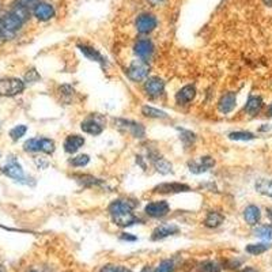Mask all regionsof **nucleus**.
<instances>
[{"mask_svg":"<svg viewBox=\"0 0 272 272\" xmlns=\"http://www.w3.org/2000/svg\"><path fill=\"white\" fill-rule=\"evenodd\" d=\"M0 25H2V28L5 30V40H10V38L14 37L21 29L24 28L25 24L17 15L10 13L9 10H7V11L0 14Z\"/></svg>","mask_w":272,"mask_h":272,"instance_id":"7ed1b4c3","label":"nucleus"},{"mask_svg":"<svg viewBox=\"0 0 272 272\" xmlns=\"http://www.w3.org/2000/svg\"><path fill=\"white\" fill-rule=\"evenodd\" d=\"M229 139H231V141H237V142H248V141H253V139H256V136H254L252 132L237 131V132H231V133H229Z\"/></svg>","mask_w":272,"mask_h":272,"instance_id":"c756f323","label":"nucleus"},{"mask_svg":"<svg viewBox=\"0 0 272 272\" xmlns=\"http://www.w3.org/2000/svg\"><path fill=\"white\" fill-rule=\"evenodd\" d=\"M199 272H221V265L216 261H212V260L203 261L199 265Z\"/></svg>","mask_w":272,"mask_h":272,"instance_id":"473e14b6","label":"nucleus"},{"mask_svg":"<svg viewBox=\"0 0 272 272\" xmlns=\"http://www.w3.org/2000/svg\"><path fill=\"white\" fill-rule=\"evenodd\" d=\"M215 166V160L211 158V157H200L199 160L196 161H189L188 162V169L189 172L193 174H202L206 173L207 170H210L211 168Z\"/></svg>","mask_w":272,"mask_h":272,"instance_id":"1a4fd4ad","label":"nucleus"},{"mask_svg":"<svg viewBox=\"0 0 272 272\" xmlns=\"http://www.w3.org/2000/svg\"><path fill=\"white\" fill-rule=\"evenodd\" d=\"M26 89V83L19 78L5 76L0 78V97H15L22 94Z\"/></svg>","mask_w":272,"mask_h":272,"instance_id":"f03ea898","label":"nucleus"},{"mask_svg":"<svg viewBox=\"0 0 272 272\" xmlns=\"http://www.w3.org/2000/svg\"><path fill=\"white\" fill-rule=\"evenodd\" d=\"M74 179L83 187H95V185H101V180L95 179L93 176L89 174H79V176H74Z\"/></svg>","mask_w":272,"mask_h":272,"instance_id":"cd10ccee","label":"nucleus"},{"mask_svg":"<svg viewBox=\"0 0 272 272\" xmlns=\"http://www.w3.org/2000/svg\"><path fill=\"white\" fill-rule=\"evenodd\" d=\"M117 268L118 267H116V265H110V264H109V265H105V267L101 268L99 272H117Z\"/></svg>","mask_w":272,"mask_h":272,"instance_id":"a19ab883","label":"nucleus"},{"mask_svg":"<svg viewBox=\"0 0 272 272\" xmlns=\"http://www.w3.org/2000/svg\"><path fill=\"white\" fill-rule=\"evenodd\" d=\"M174 264L172 260H162L157 267H155L154 272H173Z\"/></svg>","mask_w":272,"mask_h":272,"instance_id":"e433bc0d","label":"nucleus"},{"mask_svg":"<svg viewBox=\"0 0 272 272\" xmlns=\"http://www.w3.org/2000/svg\"><path fill=\"white\" fill-rule=\"evenodd\" d=\"M141 272H151V269L149 267H145V268H143V269H142Z\"/></svg>","mask_w":272,"mask_h":272,"instance_id":"8fccbe9b","label":"nucleus"},{"mask_svg":"<svg viewBox=\"0 0 272 272\" xmlns=\"http://www.w3.org/2000/svg\"><path fill=\"white\" fill-rule=\"evenodd\" d=\"M59 91H60L61 95H66V97H72L74 94H75V90H74V87L70 85H63L59 89Z\"/></svg>","mask_w":272,"mask_h":272,"instance_id":"58836bf2","label":"nucleus"},{"mask_svg":"<svg viewBox=\"0 0 272 272\" xmlns=\"http://www.w3.org/2000/svg\"><path fill=\"white\" fill-rule=\"evenodd\" d=\"M114 124H116L117 128H120L121 131L129 133L132 138H136V139L145 138L146 128L142 122L132 121V120H124V118H117V120H114Z\"/></svg>","mask_w":272,"mask_h":272,"instance_id":"0eeeda50","label":"nucleus"},{"mask_svg":"<svg viewBox=\"0 0 272 272\" xmlns=\"http://www.w3.org/2000/svg\"><path fill=\"white\" fill-rule=\"evenodd\" d=\"M179 231L180 227L177 225H174V223H164V225H160L155 227L151 238L154 239V241H160V239L168 238L170 235L177 234Z\"/></svg>","mask_w":272,"mask_h":272,"instance_id":"4468645a","label":"nucleus"},{"mask_svg":"<svg viewBox=\"0 0 272 272\" xmlns=\"http://www.w3.org/2000/svg\"><path fill=\"white\" fill-rule=\"evenodd\" d=\"M2 173L10 177V179L15 180V181H24L26 179V174H25L24 168L21 166L17 160L9 161L7 164L2 168Z\"/></svg>","mask_w":272,"mask_h":272,"instance_id":"9b49d317","label":"nucleus"},{"mask_svg":"<svg viewBox=\"0 0 272 272\" xmlns=\"http://www.w3.org/2000/svg\"><path fill=\"white\" fill-rule=\"evenodd\" d=\"M142 114L149 118H168V113L161 110L158 108H154V106H150V105H145L142 108Z\"/></svg>","mask_w":272,"mask_h":272,"instance_id":"393cba45","label":"nucleus"},{"mask_svg":"<svg viewBox=\"0 0 272 272\" xmlns=\"http://www.w3.org/2000/svg\"><path fill=\"white\" fill-rule=\"evenodd\" d=\"M225 221V216L222 215L221 212L218 211H210L204 218V226L206 227H210V229H215V227H219V226L223 223Z\"/></svg>","mask_w":272,"mask_h":272,"instance_id":"5701e85b","label":"nucleus"},{"mask_svg":"<svg viewBox=\"0 0 272 272\" xmlns=\"http://www.w3.org/2000/svg\"><path fill=\"white\" fill-rule=\"evenodd\" d=\"M268 116H272V105L269 106V110H268Z\"/></svg>","mask_w":272,"mask_h":272,"instance_id":"3c124183","label":"nucleus"},{"mask_svg":"<svg viewBox=\"0 0 272 272\" xmlns=\"http://www.w3.org/2000/svg\"><path fill=\"white\" fill-rule=\"evenodd\" d=\"M260 218H261V211L257 206L250 204L244 210V219L248 225L256 226L260 222Z\"/></svg>","mask_w":272,"mask_h":272,"instance_id":"aec40b11","label":"nucleus"},{"mask_svg":"<svg viewBox=\"0 0 272 272\" xmlns=\"http://www.w3.org/2000/svg\"><path fill=\"white\" fill-rule=\"evenodd\" d=\"M26 132H28V127L24 125V124H19V125H15L13 129H10V138H11V141L18 142L19 139H22L25 135H26Z\"/></svg>","mask_w":272,"mask_h":272,"instance_id":"7c9ffc66","label":"nucleus"},{"mask_svg":"<svg viewBox=\"0 0 272 272\" xmlns=\"http://www.w3.org/2000/svg\"><path fill=\"white\" fill-rule=\"evenodd\" d=\"M121 239H124V241H135L136 237L131 235V234H129V233H122V234H121Z\"/></svg>","mask_w":272,"mask_h":272,"instance_id":"37998d69","label":"nucleus"},{"mask_svg":"<svg viewBox=\"0 0 272 272\" xmlns=\"http://www.w3.org/2000/svg\"><path fill=\"white\" fill-rule=\"evenodd\" d=\"M78 48H79V51L82 52L89 60L97 61V63H101V64L105 63V59H103L102 55H101L97 49H94L93 47H89V45H86V44H79Z\"/></svg>","mask_w":272,"mask_h":272,"instance_id":"4be33fe9","label":"nucleus"},{"mask_svg":"<svg viewBox=\"0 0 272 272\" xmlns=\"http://www.w3.org/2000/svg\"><path fill=\"white\" fill-rule=\"evenodd\" d=\"M196 97V87L193 85H187L179 90V93L176 94V101L179 105H188L192 102Z\"/></svg>","mask_w":272,"mask_h":272,"instance_id":"a211bd4d","label":"nucleus"},{"mask_svg":"<svg viewBox=\"0 0 272 272\" xmlns=\"http://www.w3.org/2000/svg\"><path fill=\"white\" fill-rule=\"evenodd\" d=\"M117 272H132L131 269H128L127 267H118Z\"/></svg>","mask_w":272,"mask_h":272,"instance_id":"a18cd8bd","label":"nucleus"},{"mask_svg":"<svg viewBox=\"0 0 272 272\" xmlns=\"http://www.w3.org/2000/svg\"><path fill=\"white\" fill-rule=\"evenodd\" d=\"M85 138L80 135H68L66 138V141L63 143V147H64V151L67 154H75L76 151H79L83 145H85Z\"/></svg>","mask_w":272,"mask_h":272,"instance_id":"f3484780","label":"nucleus"},{"mask_svg":"<svg viewBox=\"0 0 272 272\" xmlns=\"http://www.w3.org/2000/svg\"><path fill=\"white\" fill-rule=\"evenodd\" d=\"M145 212L151 218H164L170 212V206L166 200H157L149 203L145 207Z\"/></svg>","mask_w":272,"mask_h":272,"instance_id":"6e6552de","label":"nucleus"},{"mask_svg":"<svg viewBox=\"0 0 272 272\" xmlns=\"http://www.w3.org/2000/svg\"><path fill=\"white\" fill-rule=\"evenodd\" d=\"M179 131L181 132L180 139L183 141L184 145L191 146L195 143V141H196V135H195L192 131H188V129H180V128H179Z\"/></svg>","mask_w":272,"mask_h":272,"instance_id":"c9c22d12","label":"nucleus"},{"mask_svg":"<svg viewBox=\"0 0 272 272\" xmlns=\"http://www.w3.org/2000/svg\"><path fill=\"white\" fill-rule=\"evenodd\" d=\"M80 129L85 132V133H89V135L91 136H98L103 132V125L97 118L90 117L86 118L85 121H82Z\"/></svg>","mask_w":272,"mask_h":272,"instance_id":"6ab92c4d","label":"nucleus"},{"mask_svg":"<svg viewBox=\"0 0 272 272\" xmlns=\"http://www.w3.org/2000/svg\"><path fill=\"white\" fill-rule=\"evenodd\" d=\"M3 7H5V6H3V0H0V14L3 13Z\"/></svg>","mask_w":272,"mask_h":272,"instance_id":"09e8293b","label":"nucleus"},{"mask_svg":"<svg viewBox=\"0 0 272 272\" xmlns=\"http://www.w3.org/2000/svg\"><path fill=\"white\" fill-rule=\"evenodd\" d=\"M40 79V75L37 74V71L36 70H30L25 76V83H34V82H37Z\"/></svg>","mask_w":272,"mask_h":272,"instance_id":"4c0bfd02","label":"nucleus"},{"mask_svg":"<svg viewBox=\"0 0 272 272\" xmlns=\"http://www.w3.org/2000/svg\"><path fill=\"white\" fill-rule=\"evenodd\" d=\"M269 248H271V245L269 244H265V242H258V244H249L248 246L245 248V250H246L249 254H252V256H258V254L267 252Z\"/></svg>","mask_w":272,"mask_h":272,"instance_id":"a878e982","label":"nucleus"},{"mask_svg":"<svg viewBox=\"0 0 272 272\" xmlns=\"http://www.w3.org/2000/svg\"><path fill=\"white\" fill-rule=\"evenodd\" d=\"M256 191L261 195L272 197V181L271 180H258L256 183Z\"/></svg>","mask_w":272,"mask_h":272,"instance_id":"c85d7f7f","label":"nucleus"},{"mask_svg":"<svg viewBox=\"0 0 272 272\" xmlns=\"http://www.w3.org/2000/svg\"><path fill=\"white\" fill-rule=\"evenodd\" d=\"M133 52L138 56V59L142 60H147L149 57H151L153 52H154V44L149 38H141L138 40L136 44L133 45Z\"/></svg>","mask_w":272,"mask_h":272,"instance_id":"ddd939ff","label":"nucleus"},{"mask_svg":"<svg viewBox=\"0 0 272 272\" xmlns=\"http://www.w3.org/2000/svg\"><path fill=\"white\" fill-rule=\"evenodd\" d=\"M32 17L37 19L38 22H48V21H51L56 17V9L49 2L38 0L37 3L32 7Z\"/></svg>","mask_w":272,"mask_h":272,"instance_id":"423d86ee","label":"nucleus"},{"mask_svg":"<svg viewBox=\"0 0 272 272\" xmlns=\"http://www.w3.org/2000/svg\"><path fill=\"white\" fill-rule=\"evenodd\" d=\"M150 74V64L142 59H135L127 68V76L132 82H143L149 78Z\"/></svg>","mask_w":272,"mask_h":272,"instance_id":"20e7f679","label":"nucleus"},{"mask_svg":"<svg viewBox=\"0 0 272 272\" xmlns=\"http://www.w3.org/2000/svg\"><path fill=\"white\" fill-rule=\"evenodd\" d=\"M157 28H158L157 15L151 14V13H142L138 15L135 21V29L139 34L147 36V34L153 33Z\"/></svg>","mask_w":272,"mask_h":272,"instance_id":"39448f33","label":"nucleus"},{"mask_svg":"<svg viewBox=\"0 0 272 272\" xmlns=\"http://www.w3.org/2000/svg\"><path fill=\"white\" fill-rule=\"evenodd\" d=\"M136 206H138V203L127 200V199L113 200L108 207L113 223L118 227H128V226L135 225L136 222L139 221L138 216L133 214V208Z\"/></svg>","mask_w":272,"mask_h":272,"instance_id":"f257e3e1","label":"nucleus"},{"mask_svg":"<svg viewBox=\"0 0 272 272\" xmlns=\"http://www.w3.org/2000/svg\"><path fill=\"white\" fill-rule=\"evenodd\" d=\"M146 94L150 95L153 98H157L162 95L165 91V82L158 76H151L145 80V86H143Z\"/></svg>","mask_w":272,"mask_h":272,"instance_id":"f8f14e48","label":"nucleus"},{"mask_svg":"<svg viewBox=\"0 0 272 272\" xmlns=\"http://www.w3.org/2000/svg\"><path fill=\"white\" fill-rule=\"evenodd\" d=\"M56 150V145L55 142L49 139V138H40V153L51 155Z\"/></svg>","mask_w":272,"mask_h":272,"instance_id":"bb28decb","label":"nucleus"},{"mask_svg":"<svg viewBox=\"0 0 272 272\" xmlns=\"http://www.w3.org/2000/svg\"><path fill=\"white\" fill-rule=\"evenodd\" d=\"M29 272H38V271H36V269H32V271H29Z\"/></svg>","mask_w":272,"mask_h":272,"instance_id":"603ef678","label":"nucleus"},{"mask_svg":"<svg viewBox=\"0 0 272 272\" xmlns=\"http://www.w3.org/2000/svg\"><path fill=\"white\" fill-rule=\"evenodd\" d=\"M10 13H13L14 15H17L24 24H26L29 19L32 18V10L26 7V6L21 2V0H13L10 3L9 9H7Z\"/></svg>","mask_w":272,"mask_h":272,"instance_id":"2eb2a0df","label":"nucleus"},{"mask_svg":"<svg viewBox=\"0 0 272 272\" xmlns=\"http://www.w3.org/2000/svg\"><path fill=\"white\" fill-rule=\"evenodd\" d=\"M21 2H22V3H24L26 7H29V9L32 10V7H33V6L37 3L38 0H21Z\"/></svg>","mask_w":272,"mask_h":272,"instance_id":"79ce46f5","label":"nucleus"},{"mask_svg":"<svg viewBox=\"0 0 272 272\" xmlns=\"http://www.w3.org/2000/svg\"><path fill=\"white\" fill-rule=\"evenodd\" d=\"M254 234H256V237H258V238H261V239H271L272 226H269V225L258 226L257 229L254 230Z\"/></svg>","mask_w":272,"mask_h":272,"instance_id":"72a5a7b5","label":"nucleus"},{"mask_svg":"<svg viewBox=\"0 0 272 272\" xmlns=\"http://www.w3.org/2000/svg\"><path fill=\"white\" fill-rule=\"evenodd\" d=\"M153 165H154L155 170L161 174H169L173 172V166L169 161L162 157H155L153 158Z\"/></svg>","mask_w":272,"mask_h":272,"instance_id":"b1692460","label":"nucleus"},{"mask_svg":"<svg viewBox=\"0 0 272 272\" xmlns=\"http://www.w3.org/2000/svg\"><path fill=\"white\" fill-rule=\"evenodd\" d=\"M237 106V95L233 91H229V93L223 94L218 102V109L222 114H227V113H231L234 110V108Z\"/></svg>","mask_w":272,"mask_h":272,"instance_id":"dca6fc26","label":"nucleus"},{"mask_svg":"<svg viewBox=\"0 0 272 272\" xmlns=\"http://www.w3.org/2000/svg\"><path fill=\"white\" fill-rule=\"evenodd\" d=\"M2 41H5V30L2 28V25H0V43Z\"/></svg>","mask_w":272,"mask_h":272,"instance_id":"c03bdc74","label":"nucleus"},{"mask_svg":"<svg viewBox=\"0 0 272 272\" xmlns=\"http://www.w3.org/2000/svg\"><path fill=\"white\" fill-rule=\"evenodd\" d=\"M153 191L154 193H161V195H174V193L189 192L191 187L183 183H162L158 184Z\"/></svg>","mask_w":272,"mask_h":272,"instance_id":"9d476101","label":"nucleus"},{"mask_svg":"<svg viewBox=\"0 0 272 272\" xmlns=\"http://www.w3.org/2000/svg\"><path fill=\"white\" fill-rule=\"evenodd\" d=\"M267 212H268V216H269V219L272 221V208H268Z\"/></svg>","mask_w":272,"mask_h":272,"instance_id":"de8ad7c7","label":"nucleus"},{"mask_svg":"<svg viewBox=\"0 0 272 272\" xmlns=\"http://www.w3.org/2000/svg\"><path fill=\"white\" fill-rule=\"evenodd\" d=\"M241 272H257V271H256V269L252 267H246V268H244V269H242Z\"/></svg>","mask_w":272,"mask_h":272,"instance_id":"49530a36","label":"nucleus"},{"mask_svg":"<svg viewBox=\"0 0 272 272\" xmlns=\"http://www.w3.org/2000/svg\"><path fill=\"white\" fill-rule=\"evenodd\" d=\"M263 108V98L257 97V95H252L249 97L248 102L245 105V112L248 113L249 116H256Z\"/></svg>","mask_w":272,"mask_h":272,"instance_id":"412c9836","label":"nucleus"},{"mask_svg":"<svg viewBox=\"0 0 272 272\" xmlns=\"http://www.w3.org/2000/svg\"><path fill=\"white\" fill-rule=\"evenodd\" d=\"M24 151L26 153H40V138H32L24 143Z\"/></svg>","mask_w":272,"mask_h":272,"instance_id":"f704fd0d","label":"nucleus"},{"mask_svg":"<svg viewBox=\"0 0 272 272\" xmlns=\"http://www.w3.org/2000/svg\"><path fill=\"white\" fill-rule=\"evenodd\" d=\"M90 162V157L87 154H79L76 155V157H72L70 161H68V164L71 166H74V168H83L86 165H89Z\"/></svg>","mask_w":272,"mask_h":272,"instance_id":"2f4dec72","label":"nucleus"},{"mask_svg":"<svg viewBox=\"0 0 272 272\" xmlns=\"http://www.w3.org/2000/svg\"><path fill=\"white\" fill-rule=\"evenodd\" d=\"M34 162H36V165H37L38 169H47L48 165H49V162H48V160H45V158H43V157H36L34 158Z\"/></svg>","mask_w":272,"mask_h":272,"instance_id":"ea45409f","label":"nucleus"}]
</instances>
